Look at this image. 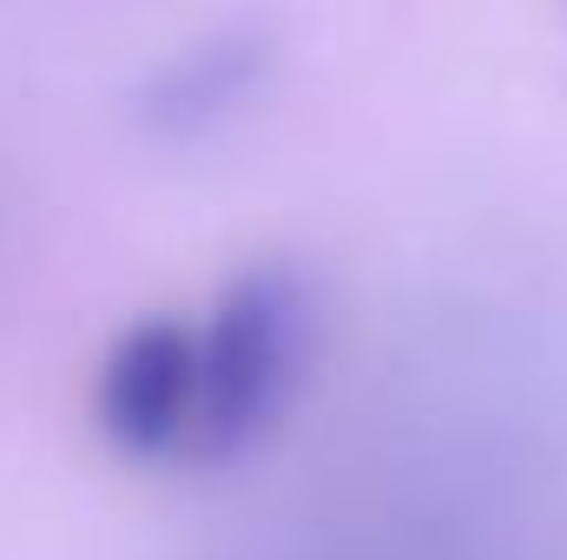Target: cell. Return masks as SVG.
Instances as JSON below:
<instances>
[{"instance_id": "cell-1", "label": "cell", "mask_w": 567, "mask_h": 560, "mask_svg": "<svg viewBox=\"0 0 567 560\" xmlns=\"http://www.w3.org/2000/svg\"><path fill=\"white\" fill-rule=\"evenodd\" d=\"M317 356V290L297 265H251L198 317L192 475L245 462L297 403Z\"/></svg>"}, {"instance_id": "cell-2", "label": "cell", "mask_w": 567, "mask_h": 560, "mask_svg": "<svg viewBox=\"0 0 567 560\" xmlns=\"http://www.w3.org/2000/svg\"><path fill=\"white\" fill-rule=\"evenodd\" d=\"M93 435L133 468H185L198 428V317L126 323L93 370Z\"/></svg>"}, {"instance_id": "cell-3", "label": "cell", "mask_w": 567, "mask_h": 560, "mask_svg": "<svg viewBox=\"0 0 567 560\" xmlns=\"http://www.w3.org/2000/svg\"><path fill=\"white\" fill-rule=\"evenodd\" d=\"M271 80V40L251 27H218L205 40L172 46L152 73H145L133 120L145 139L158 145H198L225 133Z\"/></svg>"}]
</instances>
